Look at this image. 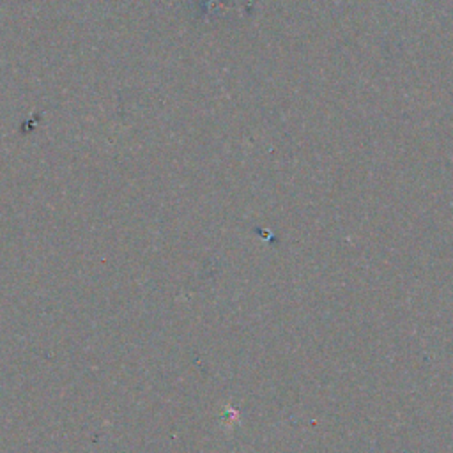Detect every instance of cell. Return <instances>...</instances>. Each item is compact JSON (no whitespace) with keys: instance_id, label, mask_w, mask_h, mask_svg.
I'll return each mask as SVG.
<instances>
[]
</instances>
